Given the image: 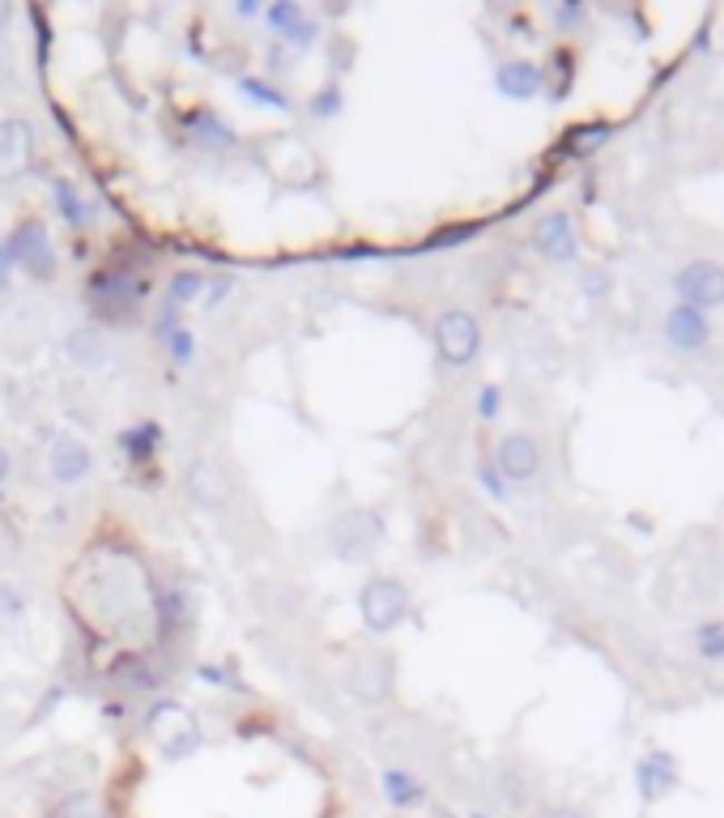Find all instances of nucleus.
<instances>
[{"mask_svg":"<svg viewBox=\"0 0 724 818\" xmlns=\"http://www.w3.org/2000/svg\"><path fill=\"white\" fill-rule=\"evenodd\" d=\"M48 465H51V478L60 481V486H77V481L90 474V448L77 435H56Z\"/></svg>","mask_w":724,"mask_h":818,"instance_id":"9b49d317","label":"nucleus"},{"mask_svg":"<svg viewBox=\"0 0 724 818\" xmlns=\"http://www.w3.org/2000/svg\"><path fill=\"white\" fill-rule=\"evenodd\" d=\"M9 478V452H4V448H0V481Z\"/></svg>","mask_w":724,"mask_h":818,"instance_id":"f704fd0d","label":"nucleus"},{"mask_svg":"<svg viewBox=\"0 0 724 818\" xmlns=\"http://www.w3.org/2000/svg\"><path fill=\"white\" fill-rule=\"evenodd\" d=\"M243 95L261 98V103H268V107H286V95L282 90H273V86H265V81H256V77H243L239 81Z\"/></svg>","mask_w":724,"mask_h":818,"instance_id":"a878e982","label":"nucleus"},{"mask_svg":"<svg viewBox=\"0 0 724 818\" xmlns=\"http://www.w3.org/2000/svg\"><path fill=\"white\" fill-rule=\"evenodd\" d=\"M495 469L503 474V481L537 478V469H541V448H537V439L525 431L503 435L499 448H495Z\"/></svg>","mask_w":724,"mask_h":818,"instance_id":"1a4fd4ad","label":"nucleus"},{"mask_svg":"<svg viewBox=\"0 0 724 818\" xmlns=\"http://www.w3.org/2000/svg\"><path fill=\"white\" fill-rule=\"evenodd\" d=\"M22 265H26V273H30V277H39V282H48L51 273H56V261H51V247H48V231H39V235L30 240Z\"/></svg>","mask_w":724,"mask_h":818,"instance_id":"a211bd4d","label":"nucleus"},{"mask_svg":"<svg viewBox=\"0 0 724 818\" xmlns=\"http://www.w3.org/2000/svg\"><path fill=\"white\" fill-rule=\"evenodd\" d=\"M4 22H9V9L0 4V77L9 72V39H4Z\"/></svg>","mask_w":724,"mask_h":818,"instance_id":"2f4dec72","label":"nucleus"},{"mask_svg":"<svg viewBox=\"0 0 724 818\" xmlns=\"http://www.w3.org/2000/svg\"><path fill=\"white\" fill-rule=\"evenodd\" d=\"M695 649H699L703 661H724V623L721 619H712V623H703L695 631Z\"/></svg>","mask_w":724,"mask_h":818,"instance_id":"6ab92c4d","label":"nucleus"},{"mask_svg":"<svg viewBox=\"0 0 724 818\" xmlns=\"http://www.w3.org/2000/svg\"><path fill=\"white\" fill-rule=\"evenodd\" d=\"M124 444H128V457L133 460H145L154 452V444H158V427L154 422H145L141 431H128L124 435Z\"/></svg>","mask_w":724,"mask_h":818,"instance_id":"b1692460","label":"nucleus"},{"mask_svg":"<svg viewBox=\"0 0 724 818\" xmlns=\"http://www.w3.org/2000/svg\"><path fill=\"white\" fill-rule=\"evenodd\" d=\"M359 614L366 631H392V626L405 623L410 614V588L401 580H371L359 593Z\"/></svg>","mask_w":724,"mask_h":818,"instance_id":"f03ea898","label":"nucleus"},{"mask_svg":"<svg viewBox=\"0 0 724 818\" xmlns=\"http://www.w3.org/2000/svg\"><path fill=\"white\" fill-rule=\"evenodd\" d=\"M635 789L644 801H661L677 789V759L669 750H648L639 763H635Z\"/></svg>","mask_w":724,"mask_h":818,"instance_id":"9d476101","label":"nucleus"},{"mask_svg":"<svg viewBox=\"0 0 724 818\" xmlns=\"http://www.w3.org/2000/svg\"><path fill=\"white\" fill-rule=\"evenodd\" d=\"M205 286V277L200 273H179L175 282H170V303H193L196 294Z\"/></svg>","mask_w":724,"mask_h":818,"instance_id":"393cba45","label":"nucleus"},{"mask_svg":"<svg viewBox=\"0 0 724 818\" xmlns=\"http://www.w3.org/2000/svg\"><path fill=\"white\" fill-rule=\"evenodd\" d=\"M380 516H371V512H350V516H341L337 525H333V551L341 558H350V563H359L366 554L375 551V542H380Z\"/></svg>","mask_w":724,"mask_h":818,"instance_id":"0eeeda50","label":"nucleus"},{"mask_svg":"<svg viewBox=\"0 0 724 818\" xmlns=\"http://www.w3.org/2000/svg\"><path fill=\"white\" fill-rule=\"evenodd\" d=\"M546 818H588V815H584V810H576V806H555V810H550Z\"/></svg>","mask_w":724,"mask_h":818,"instance_id":"473e14b6","label":"nucleus"},{"mask_svg":"<svg viewBox=\"0 0 724 818\" xmlns=\"http://www.w3.org/2000/svg\"><path fill=\"white\" fill-rule=\"evenodd\" d=\"M149 733L163 742L167 759H184V754H193L196 742H200V733H196V724L188 721V712L175 708V703H163V708L149 712Z\"/></svg>","mask_w":724,"mask_h":818,"instance_id":"423d86ee","label":"nucleus"},{"mask_svg":"<svg viewBox=\"0 0 724 818\" xmlns=\"http://www.w3.org/2000/svg\"><path fill=\"white\" fill-rule=\"evenodd\" d=\"M26 619V602L22 593L9 584V580H0V631H9V626H18Z\"/></svg>","mask_w":724,"mask_h":818,"instance_id":"aec40b11","label":"nucleus"},{"mask_svg":"<svg viewBox=\"0 0 724 818\" xmlns=\"http://www.w3.org/2000/svg\"><path fill=\"white\" fill-rule=\"evenodd\" d=\"M188 490L196 495V504L205 507H222L231 499V478L217 460H193L188 465Z\"/></svg>","mask_w":724,"mask_h":818,"instance_id":"4468645a","label":"nucleus"},{"mask_svg":"<svg viewBox=\"0 0 724 818\" xmlns=\"http://www.w3.org/2000/svg\"><path fill=\"white\" fill-rule=\"evenodd\" d=\"M56 818H102V810H98V801L90 793H72L60 801Z\"/></svg>","mask_w":724,"mask_h":818,"instance_id":"5701e85b","label":"nucleus"},{"mask_svg":"<svg viewBox=\"0 0 724 818\" xmlns=\"http://www.w3.org/2000/svg\"><path fill=\"white\" fill-rule=\"evenodd\" d=\"M35 167V128L22 116L0 120V184H13Z\"/></svg>","mask_w":724,"mask_h":818,"instance_id":"39448f33","label":"nucleus"},{"mask_svg":"<svg viewBox=\"0 0 724 818\" xmlns=\"http://www.w3.org/2000/svg\"><path fill=\"white\" fill-rule=\"evenodd\" d=\"M499 409H503V392L495 384H486L482 392H478V418H482V422H495Z\"/></svg>","mask_w":724,"mask_h":818,"instance_id":"cd10ccee","label":"nucleus"},{"mask_svg":"<svg viewBox=\"0 0 724 818\" xmlns=\"http://www.w3.org/2000/svg\"><path fill=\"white\" fill-rule=\"evenodd\" d=\"M384 797L392 801V806H401V810H410V806H418L422 797H427V789L413 780L410 771H384Z\"/></svg>","mask_w":724,"mask_h":818,"instance_id":"dca6fc26","label":"nucleus"},{"mask_svg":"<svg viewBox=\"0 0 724 818\" xmlns=\"http://www.w3.org/2000/svg\"><path fill=\"white\" fill-rule=\"evenodd\" d=\"M193 333H188V329H170V359L175 362H188L193 359Z\"/></svg>","mask_w":724,"mask_h":818,"instance_id":"c85d7f7f","label":"nucleus"},{"mask_svg":"<svg viewBox=\"0 0 724 818\" xmlns=\"http://www.w3.org/2000/svg\"><path fill=\"white\" fill-rule=\"evenodd\" d=\"M235 13H243V18H252V13H256V0H243V4H235Z\"/></svg>","mask_w":724,"mask_h":818,"instance_id":"72a5a7b5","label":"nucleus"},{"mask_svg":"<svg viewBox=\"0 0 724 818\" xmlns=\"http://www.w3.org/2000/svg\"><path fill=\"white\" fill-rule=\"evenodd\" d=\"M541 86H546V72H541V65H532V60H507L495 72V90L503 98H516V103L537 98Z\"/></svg>","mask_w":724,"mask_h":818,"instance_id":"f8f14e48","label":"nucleus"},{"mask_svg":"<svg viewBox=\"0 0 724 818\" xmlns=\"http://www.w3.org/2000/svg\"><path fill=\"white\" fill-rule=\"evenodd\" d=\"M532 252L555 261V265H571L579 256V240H576V222L567 210H550L532 222Z\"/></svg>","mask_w":724,"mask_h":818,"instance_id":"20e7f679","label":"nucleus"},{"mask_svg":"<svg viewBox=\"0 0 724 818\" xmlns=\"http://www.w3.org/2000/svg\"><path fill=\"white\" fill-rule=\"evenodd\" d=\"M350 691L362 699V703H380L392 691V665L384 656H359L350 665Z\"/></svg>","mask_w":724,"mask_h":818,"instance_id":"ddd939ff","label":"nucleus"},{"mask_svg":"<svg viewBox=\"0 0 724 818\" xmlns=\"http://www.w3.org/2000/svg\"><path fill=\"white\" fill-rule=\"evenodd\" d=\"M268 22L277 26V30H286L299 48H303V43H312V35H315V26L303 22L299 4H273V9H268Z\"/></svg>","mask_w":724,"mask_h":818,"instance_id":"f3484780","label":"nucleus"},{"mask_svg":"<svg viewBox=\"0 0 724 818\" xmlns=\"http://www.w3.org/2000/svg\"><path fill=\"white\" fill-rule=\"evenodd\" d=\"M674 294L677 303H691V308H721L724 303V265L716 261H691V265L677 269L674 277Z\"/></svg>","mask_w":724,"mask_h":818,"instance_id":"7ed1b4c3","label":"nucleus"},{"mask_svg":"<svg viewBox=\"0 0 724 818\" xmlns=\"http://www.w3.org/2000/svg\"><path fill=\"white\" fill-rule=\"evenodd\" d=\"M478 478H482V486H486V490H490V495H495V499H503V495H507V481H503V474H499V469H495L490 460H486L482 469H478Z\"/></svg>","mask_w":724,"mask_h":818,"instance_id":"c756f323","label":"nucleus"},{"mask_svg":"<svg viewBox=\"0 0 724 818\" xmlns=\"http://www.w3.org/2000/svg\"><path fill=\"white\" fill-rule=\"evenodd\" d=\"M51 193H56V205H60V217H65V222H72V226H81V222H86L81 196H77V188H72L69 179H56V184H51Z\"/></svg>","mask_w":724,"mask_h":818,"instance_id":"412c9836","label":"nucleus"},{"mask_svg":"<svg viewBox=\"0 0 724 818\" xmlns=\"http://www.w3.org/2000/svg\"><path fill=\"white\" fill-rule=\"evenodd\" d=\"M65 345H69V354L77 362H86V367H98V362L107 359V354H102V350H95L98 345V338L95 333H90V329H77V333H72L69 341H65Z\"/></svg>","mask_w":724,"mask_h":818,"instance_id":"4be33fe9","label":"nucleus"},{"mask_svg":"<svg viewBox=\"0 0 724 818\" xmlns=\"http://www.w3.org/2000/svg\"><path fill=\"white\" fill-rule=\"evenodd\" d=\"M434 350L448 367H469L482 350V329L473 312L464 308H448V312L434 320Z\"/></svg>","mask_w":724,"mask_h":818,"instance_id":"f257e3e1","label":"nucleus"},{"mask_svg":"<svg viewBox=\"0 0 724 818\" xmlns=\"http://www.w3.org/2000/svg\"><path fill=\"white\" fill-rule=\"evenodd\" d=\"M661 333H665V341H669L674 350L695 354V350H703V345L712 341V324H707V312H699V308H691V303H674V308L665 312Z\"/></svg>","mask_w":724,"mask_h":818,"instance_id":"6e6552de","label":"nucleus"},{"mask_svg":"<svg viewBox=\"0 0 724 818\" xmlns=\"http://www.w3.org/2000/svg\"><path fill=\"white\" fill-rule=\"evenodd\" d=\"M337 107H341L337 90H320V95H315V116H333Z\"/></svg>","mask_w":724,"mask_h":818,"instance_id":"7c9ffc66","label":"nucleus"},{"mask_svg":"<svg viewBox=\"0 0 724 818\" xmlns=\"http://www.w3.org/2000/svg\"><path fill=\"white\" fill-rule=\"evenodd\" d=\"M550 18H555L562 30H571V26H579L588 18V4H584V0H567V4H555V9H550Z\"/></svg>","mask_w":724,"mask_h":818,"instance_id":"bb28decb","label":"nucleus"},{"mask_svg":"<svg viewBox=\"0 0 724 818\" xmlns=\"http://www.w3.org/2000/svg\"><path fill=\"white\" fill-rule=\"evenodd\" d=\"M43 231V222L39 217H26L22 226L9 235V240L0 243V286H4V277H9V269L13 265H22V256H26V247H30V240Z\"/></svg>","mask_w":724,"mask_h":818,"instance_id":"2eb2a0df","label":"nucleus"}]
</instances>
